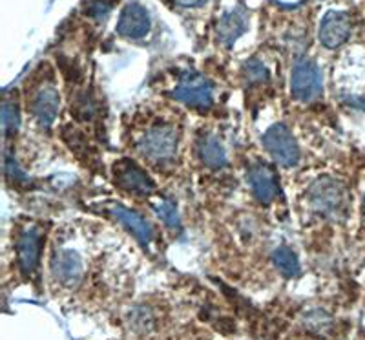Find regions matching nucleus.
<instances>
[{
	"instance_id": "obj_20",
	"label": "nucleus",
	"mask_w": 365,
	"mask_h": 340,
	"mask_svg": "<svg viewBox=\"0 0 365 340\" xmlns=\"http://www.w3.org/2000/svg\"><path fill=\"white\" fill-rule=\"evenodd\" d=\"M4 170H6V176H8L13 183H22L28 179L26 178L24 172L19 169L17 161H15V158H13L9 152H6V156H4Z\"/></svg>"
},
{
	"instance_id": "obj_10",
	"label": "nucleus",
	"mask_w": 365,
	"mask_h": 340,
	"mask_svg": "<svg viewBox=\"0 0 365 340\" xmlns=\"http://www.w3.org/2000/svg\"><path fill=\"white\" fill-rule=\"evenodd\" d=\"M150 31V15L141 4H128L120 13L117 34L125 39H143Z\"/></svg>"
},
{
	"instance_id": "obj_13",
	"label": "nucleus",
	"mask_w": 365,
	"mask_h": 340,
	"mask_svg": "<svg viewBox=\"0 0 365 340\" xmlns=\"http://www.w3.org/2000/svg\"><path fill=\"white\" fill-rule=\"evenodd\" d=\"M42 251V236L37 229H28L21 234L17 244L19 266L22 273L31 274L38 266V258Z\"/></svg>"
},
{
	"instance_id": "obj_11",
	"label": "nucleus",
	"mask_w": 365,
	"mask_h": 340,
	"mask_svg": "<svg viewBox=\"0 0 365 340\" xmlns=\"http://www.w3.org/2000/svg\"><path fill=\"white\" fill-rule=\"evenodd\" d=\"M61 96L53 86H44L37 91V96L31 101V112L42 129H50L57 119Z\"/></svg>"
},
{
	"instance_id": "obj_22",
	"label": "nucleus",
	"mask_w": 365,
	"mask_h": 340,
	"mask_svg": "<svg viewBox=\"0 0 365 340\" xmlns=\"http://www.w3.org/2000/svg\"><path fill=\"white\" fill-rule=\"evenodd\" d=\"M345 103L349 104V106L353 108H358V110H364L365 112V97H360V96H351V97H345Z\"/></svg>"
},
{
	"instance_id": "obj_21",
	"label": "nucleus",
	"mask_w": 365,
	"mask_h": 340,
	"mask_svg": "<svg viewBox=\"0 0 365 340\" xmlns=\"http://www.w3.org/2000/svg\"><path fill=\"white\" fill-rule=\"evenodd\" d=\"M112 6L113 2H106V0H91L86 11L91 17H104L106 13H110Z\"/></svg>"
},
{
	"instance_id": "obj_1",
	"label": "nucleus",
	"mask_w": 365,
	"mask_h": 340,
	"mask_svg": "<svg viewBox=\"0 0 365 340\" xmlns=\"http://www.w3.org/2000/svg\"><path fill=\"white\" fill-rule=\"evenodd\" d=\"M307 199L312 211L325 218L341 220L347 214L349 192L344 183L334 178L316 179L309 189Z\"/></svg>"
},
{
	"instance_id": "obj_9",
	"label": "nucleus",
	"mask_w": 365,
	"mask_h": 340,
	"mask_svg": "<svg viewBox=\"0 0 365 340\" xmlns=\"http://www.w3.org/2000/svg\"><path fill=\"white\" fill-rule=\"evenodd\" d=\"M249 185L252 189V194L257 201L262 204H272L278 196V178L276 172L265 163H257L249 170Z\"/></svg>"
},
{
	"instance_id": "obj_6",
	"label": "nucleus",
	"mask_w": 365,
	"mask_h": 340,
	"mask_svg": "<svg viewBox=\"0 0 365 340\" xmlns=\"http://www.w3.org/2000/svg\"><path fill=\"white\" fill-rule=\"evenodd\" d=\"M113 178H115L117 187L130 192V194L150 196L155 191V183L152 181V178L146 174L141 166H137L130 159H123V161L115 163Z\"/></svg>"
},
{
	"instance_id": "obj_15",
	"label": "nucleus",
	"mask_w": 365,
	"mask_h": 340,
	"mask_svg": "<svg viewBox=\"0 0 365 340\" xmlns=\"http://www.w3.org/2000/svg\"><path fill=\"white\" fill-rule=\"evenodd\" d=\"M247 26H249L247 24V13L243 9H234V11L223 15L221 21L217 22V39L223 44L230 46L240 35L245 34Z\"/></svg>"
},
{
	"instance_id": "obj_14",
	"label": "nucleus",
	"mask_w": 365,
	"mask_h": 340,
	"mask_svg": "<svg viewBox=\"0 0 365 340\" xmlns=\"http://www.w3.org/2000/svg\"><path fill=\"white\" fill-rule=\"evenodd\" d=\"M197 156H200L201 163L208 169H223L227 165V152H225L223 145L220 143L216 136L205 134L197 139Z\"/></svg>"
},
{
	"instance_id": "obj_3",
	"label": "nucleus",
	"mask_w": 365,
	"mask_h": 340,
	"mask_svg": "<svg viewBox=\"0 0 365 340\" xmlns=\"http://www.w3.org/2000/svg\"><path fill=\"white\" fill-rule=\"evenodd\" d=\"M172 96L179 103L187 104L188 108H194V110H208L214 104L212 83L195 71H188L182 75L175 90L172 91Z\"/></svg>"
},
{
	"instance_id": "obj_4",
	"label": "nucleus",
	"mask_w": 365,
	"mask_h": 340,
	"mask_svg": "<svg viewBox=\"0 0 365 340\" xmlns=\"http://www.w3.org/2000/svg\"><path fill=\"white\" fill-rule=\"evenodd\" d=\"M178 132L172 126H155L148 130L137 143L139 152L150 161H170L178 152Z\"/></svg>"
},
{
	"instance_id": "obj_7",
	"label": "nucleus",
	"mask_w": 365,
	"mask_h": 340,
	"mask_svg": "<svg viewBox=\"0 0 365 340\" xmlns=\"http://www.w3.org/2000/svg\"><path fill=\"white\" fill-rule=\"evenodd\" d=\"M319 42L325 48H338L351 35V17L345 11H329L319 24Z\"/></svg>"
},
{
	"instance_id": "obj_24",
	"label": "nucleus",
	"mask_w": 365,
	"mask_h": 340,
	"mask_svg": "<svg viewBox=\"0 0 365 340\" xmlns=\"http://www.w3.org/2000/svg\"><path fill=\"white\" fill-rule=\"evenodd\" d=\"M361 218H364V224H365V198L361 201Z\"/></svg>"
},
{
	"instance_id": "obj_16",
	"label": "nucleus",
	"mask_w": 365,
	"mask_h": 340,
	"mask_svg": "<svg viewBox=\"0 0 365 340\" xmlns=\"http://www.w3.org/2000/svg\"><path fill=\"white\" fill-rule=\"evenodd\" d=\"M272 264L274 267L287 278L298 276L302 267H299V260L296 256V253L289 247H278V249L272 253Z\"/></svg>"
},
{
	"instance_id": "obj_23",
	"label": "nucleus",
	"mask_w": 365,
	"mask_h": 340,
	"mask_svg": "<svg viewBox=\"0 0 365 340\" xmlns=\"http://www.w3.org/2000/svg\"><path fill=\"white\" fill-rule=\"evenodd\" d=\"M179 6H185V8H200V6L207 4L208 0H175Z\"/></svg>"
},
{
	"instance_id": "obj_2",
	"label": "nucleus",
	"mask_w": 365,
	"mask_h": 340,
	"mask_svg": "<svg viewBox=\"0 0 365 340\" xmlns=\"http://www.w3.org/2000/svg\"><path fill=\"white\" fill-rule=\"evenodd\" d=\"M263 146L269 152V156H272L274 161L278 163V165L285 166V169H291V166L298 165L299 156H302L294 136L289 130V126H285L283 123L270 126L263 134Z\"/></svg>"
},
{
	"instance_id": "obj_5",
	"label": "nucleus",
	"mask_w": 365,
	"mask_h": 340,
	"mask_svg": "<svg viewBox=\"0 0 365 340\" xmlns=\"http://www.w3.org/2000/svg\"><path fill=\"white\" fill-rule=\"evenodd\" d=\"M292 97L302 103H312L324 94V75L312 61L296 63L291 75Z\"/></svg>"
},
{
	"instance_id": "obj_8",
	"label": "nucleus",
	"mask_w": 365,
	"mask_h": 340,
	"mask_svg": "<svg viewBox=\"0 0 365 340\" xmlns=\"http://www.w3.org/2000/svg\"><path fill=\"white\" fill-rule=\"evenodd\" d=\"M51 273L55 280L61 282L63 286L73 287L83 280V260L77 253L68 249H61L51 258Z\"/></svg>"
},
{
	"instance_id": "obj_18",
	"label": "nucleus",
	"mask_w": 365,
	"mask_h": 340,
	"mask_svg": "<svg viewBox=\"0 0 365 340\" xmlns=\"http://www.w3.org/2000/svg\"><path fill=\"white\" fill-rule=\"evenodd\" d=\"M154 209H155V212H158L159 218H161V220L165 221L168 227H172V229L181 227V220H179L178 211H175V207L170 204V201H163V204L155 205Z\"/></svg>"
},
{
	"instance_id": "obj_19",
	"label": "nucleus",
	"mask_w": 365,
	"mask_h": 340,
	"mask_svg": "<svg viewBox=\"0 0 365 340\" xmlns=\"http://www.w3.org/2000/svg\"><path fill=\"white\" fill-rule=\"evenodd\" d=\"M243 71H245L247 81L252 84L263 83V81L269 79V71H267V68L263 66L259 61H256V59L249 61V63L245 64V68H243Z\"/></svg>"
},
{
	"instance_id": "obj_12",
	"label": "nucleus",
	"mask_w": 365,
	"mask_h": 340,
	"mask_svg": "<svg viewBox=\"0 0 365 340\" xmlns=\"http://www.w3.org/2000/svg\"><path fill=\"white\" fill-rule=\"evenodd\" d=\"M108 212L112 214V218L117 224L128 229L130 233L137 238L139 244L148 245L150 241L154 240V229H152V225L141 214H137V212L130 211V209L123 207V205H113Z\"/></svg>"
},
{
	"instance_id": "obj_17",
	"label": "nucleus",
	"mask_w": 365,
	"mask_h": 340,
	"mask_svg": "<svg viewBox=\"0 0 365 340\" xmlns=\"http://www.w3.org/2000/svg\"><path fill=\"white\" fill-rule=\"evenodd\" d=\"M19 123H21V119H19L17 104L13 103L9 97H6L4 103H2V126H4L6 136L17 134Z\"/></svg>"
}]
</instances>
